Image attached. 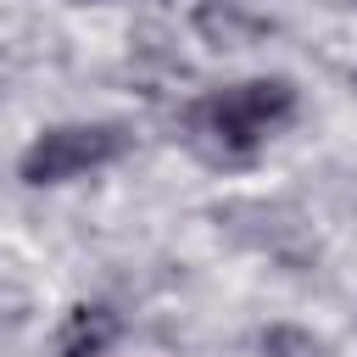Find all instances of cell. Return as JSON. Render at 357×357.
Instances as JSON below:
<instances>
[{"instance_id": "cell-1", "label": "cell", "mask_w": 357, "mask_h": 357, "mask_svg": "<svg viewBox=\"0 0 357 357\" xmlns=\"http://www.w3.org/2000/svg\"><path fill=\"white\" fill-rule=\"evenodd\" d=\"M296 112V84L290 78H245L229 89H212L190 106L184 128L190 145L212 162H245L284 117Z\"/></svg>"}, {"instance_id": "cell-2", "label": "cell", "mask_w": 357, "mask_h": 357, "mask_svg": "<svg viewBox=\"0 0 357 357\" xmlns=\"http://www.w3.org/2000/svg\"><path fill=\"white\" fill-rule=\"evenodd\" d=\"M123 151H128V128L123 123H56V128L33 134V145L22 151L17 173H22V184L45 190V184L84 178V173L117 162Z\"/></svg>"}, {"instance_id": "cell-3", "label": "cell", "mask_w": 357, "mask_h": 357, "mask_svg": "<svg viewBox=\"0 0 357 357\" xmlns=\"http://www.w3.org/2000/svg\"><path fill=\"white\" fill-rule=\"evenodd\" d=\"M212 218H218L223 234H234L240 245L268 251L279 262H307L318 251L312 234H307V223L290 206H279V201H223V206H212Z\"/></svg>"}, {"instance_id": "cell-4", "label": "cell", "mask_w": 357, "mask_h": 357, "mask_svg": "<svg viewBox=\"0 0 357 357\" xmlns=\"http://www.w3.org/2000/svg\"><path fill=\"white\" fill-rule=\"evenodd\" d=\"M117 329L123 324H117V312L106 301H78L56 329V357H100L117 340Z\"/></svg>"}, {"instance_id": "cell-5", "label": "cell", "mask_w": 357, "mask_h": 357, "mask_svg": "<svg viewBox=\"0 0 357 357\" xmlns=\"http://www.w3.org/2000/svg\"><path fill=\"white\" fill-rule=\"evenodd\" d=\"M195 33L218 50H251V45L268 39V22L240 11L234 0H206V6H195Z\"/></svg>"}, {"instance_id": "cell-6", "label": "cell", "mask_w": 357, "mask_h": 357, "mask_svg": "<svg viewBox=\"0 0 357 357\" xmlns=\"http://www.w3.org/2000/svg\"><path fill=\"white\" fill-rule=\"evenodd\" d=\"M262 357H329V340L296 324H268L262 329Z\"/></svg>"}, {"instance_id": "cell-7", "label": "cell", "mask_w": 357, "mask_h": 357, "mask_svg": "<svg viewBox=\"0 0 357 357\" xmlns=\"http://www.w3.org/2000/svg\"><path fill=\"white\" fill-rule=\"evenodd\" d=\"M67 6H100V0H67Z\"/></svg>"}, {"instance_id": "cell-8", "label": "cell", "mask_w": 357, "mask_h": 357, "mask_svg": "<svg viewBox=\"0 0 357 357\" xmlns=\"http://www.w3.org/2000/svg\"><path fill=\"white\" fill-rule=\"evenodd\" d=\"M351 84H357V78H351Z\"/></svg>"}]
</instances>
